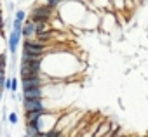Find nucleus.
<instances>
[{
    "label": "nucleus",
    "instance_id": "nucleus-8",
    "mask_svg": "<svg viewBox=\"0 0 148 137\" xmlns=\"http://www.w3.org/2000/svg\"><path fill=\"white\" fill-rule=\"evenodd\" d=\"M40 132L42 130H38V128H35V127H30V125H26V135H30V137H40Z\"/></svg>",
    "mask_w": 148,
    "mask_h": 137
},
{
    "label": "nucleus",
    "instance_id": "nucleus-3",
    "mask_svg": "<svg viewBox=\"0 0 148 137\" xmlns=\"http://www.w3.org/2000/svg\"><path fill=\"white\" fill-rule=\"evenodd\" d=\"M23 99H44L45 97V89L44 85L42 87H32V89H26L23 90Z\"/></svg>",
    "mask_w": 148,
    "mask_h": 137
},
{
    "label": "nucleus",
    "instance_id": "nucleus-14",
    "mask_svg": "<svg viewBox=\"0 0 148 137\" xmlns=\"http://www.w3.org/2000/svg\"><path fill=\"white\" fill-rule=\"evenodd\" d=\"M124 2H125V0H113V5H115V9H119V11H120V9H124V5H122Z\"/></svg>",
    "mask_w": 148,
    "mask_h": 137
},
{
    "label": "nucleus",
    "instance_id": "nucleus-10",
    "mask_svg": "<svg viewBox=\"0 0 148 137\" xmlns=\"http://www.w3.org/2000/svg\"><path fill=\"white\" fill-rule=\"evenodd\" d=\"M7 121H9L11 125H16V123L19 121V116H18V113L14 111V113H11V115H7Z\"/></svg>",
    "mask_w": 148,
    "mask_h": 137
},
{
    "label": "nucleus",
    "instance_id": "nucleus-16",
    "mask_svg": "<svg viewBox=\"0 0 148 137\" xmlns=\"http://www.w3.org/2000/svg\"><path fill=\"white\" fill-rule=\"evenodd\" d=\"M4 23V12H2V9H0V24Z\"/></svg>",
    "mask_w": 148,
    "mask_h": 137
},
{
    "label": "nucleus",
    "instance_id": "nucleus-17",
    "mask_svg": "<svg viewBox=\"0 0 148 137\" xmlns=\"http://www.w3.org/2000/svg\"><path fill=\"white\" fill-rule=\"evenodd\" d=\"M2 97H4V90L0 89V102H2Z\"/></svg>",
    "mask_w": 148,
    "mask_h": 137
},
{
    "label": "nucleus",
    "instance_id": "nucleus-13",
    "mask_svg": "<svg viewBox=\"0 0 148 137\" xmlns=\"http://www.w3.org/2000/svg\"><path fill=\"white\" fill-rule=\"evenodd\" d=\"M4 80H5V70H0V89L4 90Z\"/></svg>",
    "mask_w": 148,
    "mask_h": 137
},
{
    "label": "nucleus",
    "instance_id": "nucleus-12",
    "mask_svg": "<svg viewBox=\"0 0 148 137\" xmlns=\"http://www.w3.org/2000/svg\"><path fill=\"white\" fill-rule=\"evenodd\" d=\"M14 19H18V21H21V23H25V19H26V12L25 11H16V18Z\"/></svg>",
    "mask_w": 148,
    "mask_h": 137
},
{
    "label": "nucleus",
    "instance_id": "nucleus-6",
    "mask_svg": "<svg viewBox=\"0 0 148 137\" xmlns=\"http://www.w3.org/2000/svg\"><path fill=\"white\" fill-rule=\"evenodd\" d=\"M21 37H25V38H32V37H35V23H33L32 19H30L28 23H23Z\"/></svg>",
    "mask_w": 148,
    "mask_h": 137
},
{
    "label": "nucleus",
    "instance_id": "nucleus-2",
    "mask_svg": "<svg viewBox=\"0 0 148 137\" xmlns=\"http://www.w3.org/2000/svg\"><path fill=\"white\" fill-rule=\"evenodd\" d=\"M52 11H54V9H51L47 4H45V5H37V7L32 11L30 19H32L33 23H37V21H51Z\"/></svg>",
    "mask_w": 148,
    "mask_h": 137
},
{
    "label": "nucleus",
    "instance_id": "nucleus-4",
    "mask_svg": "<svg viewBox=\"0 0 148 137\" xmlns=\"http://www.w3.org/2000/svg\"><path fill=\"white\" fill-rule=\"evenodd\" d=\"M23 108L25 111H37V109H45L47 104L44 99H23Z\"/></svg>",
    "mask_w": 148,
    "mask_h": 137
},
{
    "label": "nucleus",
    "instance_id": "nucleus-7",
    "mask_svg": "<svg viewBox=\"0 0 148 137\" xmlns=\"http://www.w3.org/2000/svg\"><path fill=\"white\" fill-rule=\"evenodd\" d=\"M45 113H49V108H45V109H37V111H26V115H25V118H26V121H33V120H38L42 115H45Z\"/></svg>",
    "mask_w": 148,
    "mask_h": 137
},
{
    "label": "nucleus",
    "instance_id": "nucleus-15",
    "mask_svg": "<svg viewBox=\"0 0 148 137\" xmlns=\"http://www.w3.org/2000/svg\"><path fill=\"white\" fill-rule=\"evenodd\" d=\"M9 89H11V77L4 80V90H9Z\"/></svg>",
    "mask_w": 148,
    "mask_h": 137
},
{
    "label": "nucleus",
    "instance_id": "nucleus-5",
    "mask_svg": "<svg viewBox=\"0 0 148 137\" xmlns=\"http://www.w3.org/2000/svg\"><path fill=\"white\" fill-rule=\"evenodd\" d=\"M19 40H21V31L12 30L11 35H9V52H11V56H16V50L19 47Z\"/></svg>",
    "mask_w": 148,
    "mask_h": 137
},
{
    "label": "nucleus",
    "instance_id": "nucleus-1",
    "mask_svg": "<svg viewBox=\"0 0 148 137\" xmlns=\"http://www.w3.org/2000/svg\"><path fill=\"white\" fill-rule=\"evenodd\" d=\"M51 82V77L45 75V73H40L38 77H23L21 78V90H26V89H32V87H45L47 83Z\"/></svg>",
    "mask_w": 148,
    "mask_h": 137
},
{
    "label": "nucleus",
    "instance_id": "nucleus-9",
    "mask_svg": "<svg viewBox=\"0 0 148 137\" xmlns=\"http://www.w3.org/2000/svg\"><path fill=\"white\" fill-rule=\"evenodd\" d=\"M18 89H19V80L16 78V77H11V92H18Z\"/></svg>",
    "mask_w": 148,
    "mask_h": 137
},
{
    "label": "nucleus",
    "instance_id": "nucleus-11",
    "mask_svg": "<svg viewBox=\"0 0 148 137\" xmlns=\"http://www.w3.org/2000/svg\"><path fill=\"white\" fill-rule=\"evenodd\" d=\"M61 2H63V0H47V5H49L51 9H59Z\"/></svg>",
    "mask_w": 148,
    "mask_h": 137
}]
</instances>
